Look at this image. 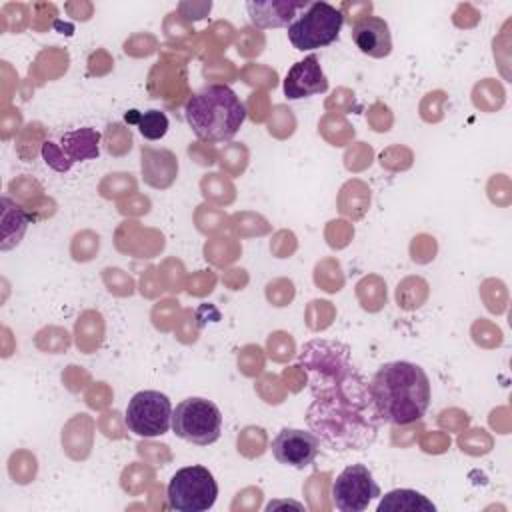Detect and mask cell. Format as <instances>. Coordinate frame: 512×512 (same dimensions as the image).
Returning a JSON list of instances; mask_svg holds the SVG:
<instances>
[{
  "label": "cell",
  "instance_id": "6da1fadb",
  "mask_svg": "<svg viewBox=\"0 0 512 512\" xmlns=\"http://www.w3.org/2000/svg\"><path fill=\"white\" fill-rule=\"evenodd\" d=\"M298 366L306 372L312 394L306 422L320 444L332 452L372 446L382 418L368 380L350 360V348L336 340H310L298 354Z\"/></svg>",
  "mask_w": 512,
  "mask_h": 512
},
{
  "label": "cell",
  "instance_id": "7a4b0ae2",
  "mask_svg": "<svg viewBox=\"0 0 512 512\" xmlns=\"http://www.w3.org/2000/svg\"><path fill=\"white\" fill-rule=\"evenodd\" d=\"M382 422L406 426L420 420L432 398L430 380L422 366L408 360L382 364L368 382Z\"/></svg>",
  "mask_w": 512,
  "mask_h": 512
},
{
  "label": "cell",
  "instance_id": "3957f363",
  "mask_svg": "<svg viewBox=\"0 0 512 512\" xmlns=\"http://www.w3.org/2000/svg\"><path fill=\"white\" fill-rule=\"evenodd\" d=\"M184 118L198 140L228 142L242 128L246 108L230 86L208 84L188 98Z\"/></svg>",
  "mask_w": 512,
  "mask_h": 512
},
{
  "label": "cell",
  "instance_id": "277c9868",
  "mask_svg": "<svg viewBox=\"0 0 512 512\" xmlns=\"http://www.w3.org/2000/svg\"><path fill=\"white\" fill-rule=\"evenodd\" d=\"M344 24V14L328 2H308L304 12L288 24L290 44L304 50H318L338 40Z\"/></svg>",
  "mask_w": 512,
  "mask_h": 512
},
{
  "label": "cell",
  "instance_id": "5b68a950",
  "mask_svg": "<svg viewBox=\"0 0 512 512\" xmlns=\"http://www.w3.org/2000/svg\"><path fill=\"white\" fill-rule=\"evenodd\" d=\"M172 432L196 446L214 444L222 432V412L212 400L186 398L172 410Z\"/></svg>",
  "mask_w": 512,
  "mask_h": 512
},
{
  "label": "cell",
  "instance_id": "8992f818",
  "mask_svg": "<svg viewBox=\"0 0 512 512\" xmlns=\"http://www.w3.org/2000/svg\"><path fill=\"white\" fill-rule=\"evenodd\" d=\"M166 498L172 510L206 512L218 498V484L206 466H184L170 478Z\"/></svg>",
  "mask_w": 512,
  "mask_h": 512
},
{
  "label": "cell",
  "instance_id": "52a82bcc",
  "mask_svg": "<svg viewBox=\"0 0 512 512\" xmlns=\"http://www.w3.org/2000/svg\"><path fill=\"white\" fill-rule=\"evenodd\" d=\"M172 402L158 390L136 392L126 406V426L132 434L154 438L172 428Z\"/></svg>",
  "mask_w": 512,
  "mask_h": 512
},
{
  "label": "cell",
  "instance_id": "ba28073f",
  "mask_svg": "<svg viewBox=\"0 0 512 512\" xmlns=\"http://www.w3.org/2000/svg\"><path fill=\"white\" fill-rule=\"evenodd\" d=\"M330 496L340 512H362L382 492L368 466L350 464L334 478Z\"/></svg>",
  "mask_w": 512,
  "mask_h": 512
},
{
  "label": "cell",
  "instance_id": "9c48e42d",
  "mask_svg": "<svg viewBox=\"0 0 512 512\" xmlns=\"http://www.w3.org/2000/svg\"><path fill=\"white\" fill-rule=\"evenodd\" d=\"M98 140L100 134L94 128H78L72 132H64L60 136V144L46 140L42 144L44 162L56 172H66L74 162L98 158Z\"/></svg>",
  "mask_w": 512,
  "mask_h": 512
},
{
  "label": "cell",
  "instance_id": "30bf717a",
  "mask_svg": "<svg viewBox=\"0 0 512 512\" xmlns=\"http://www.w3.org/2000/svg\"><path fill=\"white\" fill-rule=\"evenodd\" d=\"M270 448L276 462L302 470L316 460L320 452V440L316 438L314 432L308 430L282 428L274 436Z\"/></svg>",
  "mask_w": 512,
  "mask_h": 512
},
{
  "label": "cell",
  "instance_id": "8fae6325",
  "mask_svg": "<svg viewBox=\"0 0 512 512\" xmlns=\"http://www.w3.org/2000/svg\"><path fill=\"white\" fill-rule=\"evenodd\" d=\"M328 90V80L320 68L316 54L294 62L284 78V96L288 100H302Z\"/></svg>",
  "mask_w": 512,
  "mask_h": 512
},
{
  "label": "cell",
  "instance_id": "7c38bea8",
  "mask_svg": "<svg viewBox=\"0 0 512 512\" xmlns=\"http://www.w3.org/2000/svg\"><path fill=\"white\" fill-rule=\"evenodd\" d=\"M352 40L356 48L370 58H386L392 52L390 26L380 16H362L352 24Z\"/></svg>",
  "mask_w": 512,
  "mask_h": 512
},
{
  "label": "cell",
  "instance_id": "4fadbf2b",
  "mask_svg": "<svg viewBox=\"0 0 512 512\" xmlns=\"http://www.w3.org/2000/svg\"><path fill=\"white\" fill-rule=\"evenodd\" d=\"M308 2H282V0H270V2H248L246 10L250 14L252 24L258 28H278L290 24V20L296 16L298 8H306Z\"/></svg>",
  "mask_w": 512,
  "mask_h": 512
},
{
  "label": "cell",
  "instance_id": "5bb4252c",
  "mask_svg": "<svg viewBox=\"0 0 512 512\" xmlns=\"http://www.w3.org/2000/svg\"><path fill=\"white\" fill-rule=\"evenodd\" d=\"M30 224V216L22 206H18L8 196L2 198V242L0 250L6 252L20 244L22 236L26 234V228Z\"/></svg>",
  "mask_w": 512,
  "mask_h": 512
},
{
  "label": "cell",
  "instance_id": "9a60e30c",
  "mask_svg": "<svg viewBox=\"0 0 512 512\" xmlns=\"http://www.w3.org/2000/svg\"><path fill=\"white\" fill-rule=\"evenodd\" d=\"M434 512L436 506L420 492L408 490V488H398L382 496L378 504V512Z\"/></svg>",
  "mask_w": 512,
  "mask_h": 512
},
{
  "label": "cell",
  "instance_id": "2e32d148",
  "mask_svg": "<svg viewBox=\"0 0 512 512\" xmlns=\"http://www.w3.org/2000/svg\"><path fill=\"white\" fill-rule=\"evenodd\" d=\"M124 120L128 124H136L138 132L146 140H160L168 132V116L162 110H146V112L128 110L124 114Z\"/></svg>",
  "mask_w": 512,
  "mask_h": 512
}]
</instances>
